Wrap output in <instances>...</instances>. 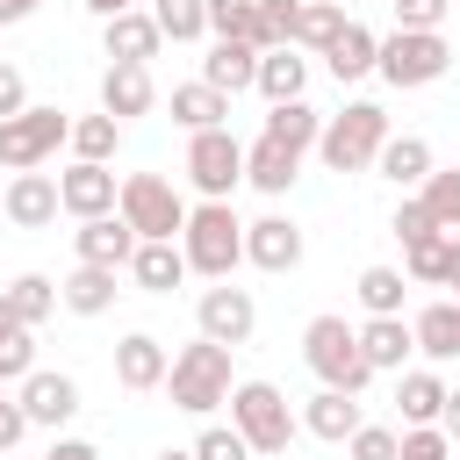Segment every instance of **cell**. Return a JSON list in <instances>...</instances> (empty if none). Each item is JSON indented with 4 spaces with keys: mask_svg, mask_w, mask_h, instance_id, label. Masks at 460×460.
<instances>
[{
    "mask_svg": "<svg viewBox=\"0 0 460 460\" xmlns=\"http://www.w3.org/2000/svg\"><path fill=\"white\" fill-rule=\"evenodd\" d=\"M180 259L201 280H230L244 266V223H237V208L230 201H194L187 230H180Z\"/></svg>",
    "mask_w": 460,
    "mask_h": 460,
    "instance_id": "1",
    "label": "cell"
},
{
    "mask_svg": "<svg viewBox=\"0 0 460 460\" xmlns=\"http://www.w3.org/2000/svg\"><path fill=\"white\" fill-rule=\"evenodd\" d=\"M230 345H208V338H194V345H180L172 352V367H165V395H172V410H187V417H208L216 402H230Z\"/></svg>",
    "mask_w": 460,
    "mask_h": 460,
    "instance_id": "2",
    "label": "cell"
},
{
    "mask_svg": "<svg viewBox=\"0 0 460 460\" xmlns=\"http://www.w3.org/2000/svg\"><path fill=\"white\" fill-rule=\"evenodd\" d=\"M115 216L137 230V244H180V230H187V201L165 172H129L115 194Z\"/></svg>",
    "mask_w": 460,
    "mask_h": 460,
    "instance_id": "3",
    "label": "cell"
},
{
    "mask_svg": "<svg viewBox=\"0 0 460 460\" xmlns=\"http://www.w3.org/2000/svg\"><path fill=\"white\" fill-rule=\"evenodd\" d=\"M388 144V115L374 101H345L338 115H323V137H316V158L331 172H367Z\"/></svg>",
    "mask_w": 460,
    "mask_h": 460,
    "instance_id": "4",
    "label": "cell"
},
{
    "mask_svg": "<svg viewBox=\"0 0 460 460\" xmlns=\"http://www.w3.org/2000/svg\"><path fill=\"white\" fill-rule=\"evenodd\" d=\"M230 431H237L252 453H288L295 431H302V417L288 410V395H280L273 381H237V388H230Z\"/></svg>",
    "mask_w": 460,
    "mask_h": 460,
    "instance_id": "5",
    "label": "cell"
},
{
    "mask_svg": "<svg viewBox=\"0 0 460 460\" xmlns=\"http://www.w3.org/2000/svg\"><path fill=\"white\" fill-rule=\"evenodd\" d=\"M302 359H309V374H316L323 388H338V395H359V388L374 381V367L359 359V338H352L345 316H309V331H302Z\"/></svg>",
    "mask_w": 460,
    "mask_h": 460,
    "instance_id": "6",
    "label": "cell"
},
{
    "mask_svg": "<svg viewBox=\"0 0 460 460\" xmlns=\"http://www.w3.org/2000/svg\"><path fill=\"white\" fill-rule=\"evenodd\" d=\"M446 65H453V50H446V36L431 29H395V36H381L374 43V72L388 79V86H431V79H446Z\"/></svg>",
    "mask_w": 460,
    "mask_h": 460,
    "instance_id": "7",
    "label": "cell"
},
{
    "mask_svg": "<svg viewBox=\"0 0 460 460\" xmlns=\"http://www.w3.org/2000/svg\"><path fill=\"white\" fill-rule=\"evenodd\" d=\"M65 137H72V115H65V108H36V101H29L22 115H7V122H0V165H7V172H36Z\"/></svg>",
    "mask_w": 460,
    "mask_h": 460,
    "instance_id": "8",
    "label": "cell"
},
{
    "mask_svg": "<svg viewBox=\"0 0 460 460\" xmlns=\"http://www.w3.org/2000/svg\"><path fill=\"white\" fill-rule=\"evenodd\" d=\"M187 180H194L201 201H230V194L244 187V144H237L230 129H201V137H187Z\"/></svg>",
    "mask_w": 460,
    "mask_h": 460,
    "instance_id": "9",
    "label": "cell"
},
{
    "mask_svg": "<svg viewBox=\"0 0 460 460\" xmlns=\"http://www.w3.org/2000/svg\"><path fill=\"white\" fill-rule=\"evenodd\" d=\"M194 323H201V338L208 345H252V331H259V302H252V288H230V280H216V288H201V302H194Z\"/></svg>",
    "mask_w": 460,
    "mask_h": 460,
    "instance_id": "10",
    "label": "cell"
},
{
    "mask_svg": "<svg viewBox=\"0 0 460 460\" xmlns=\"http://www.w3.org/2000/svg\"><path fill=\"white\" fill-rule=\"evenodd\" d=\"M115 194H122V180H115L108 165H86V158H72V165L58 172V208H65L72 223L115 216Z\"/></svg>",
    "mask_w": 460,
    "mask_h": 460,
    "instance_id": "11",
    "label": "cell"
},
{
    "mask_svg": "<svg viewBox=\"0 0 460 460\" xmlns=\"http://www.w3.org/2000/svg\"><path fill=\"white\" fill-rule=\"evenodd\" d=\"M14 402H22V417H29V424L58 431V424H72V417H79V381H72V374L36 367V374L22 381V395H14Z\"/></svg>",
    "mask_w": 460,
    "mask_h": 460,
    "instance_id": "12",
    "label": "cell"
},
{
    "mask_svg": "<svg viewBox=\"0 0 460 460\" xmlns=\"http://www.w3.org/2000/svg\"><path fill=\"white\" fill-rule=\"evenodd\" d=\"M0 216H7L14 230H50V223H58V180H50V172H14V180L0 187Z\"/></svg>",
    "mask_w": 460,
    "mask_h": 460,
    "instance_id": "13",
    "label": "cell"
},
{
    "mask_svg": "<svg viewBox=\"0 0 460 460\" xmlns=\"http://www.w3.org/2000/svg\"><path fill=\"white\" fill-rule=\"evenodd\" d=\"M244 259L259 273H295L302 266V230L288 216H259V223H244Z\"/></svg>",
    "mask_w": 460,
    "mask_h": 460,
    "instance_id": "14",
    "label": "cell"
},
{
    "mask_svg": "<svg viewBox=\"0 0 460 460\" xmlns=\"http://www.w3.org/2000/svg\"><path fill=\"white\" fill-rule=\"evenodd\" d=\"M165 367H172V352H165L151 331H129V338L115 345V381H122L129 395H151V388H165Z\"/></svg>",
    "mask_w": 460,
    "mask_h": 460,
    "instance_id": "15",
    "label": "cell"
},
{
    "mask_svg": "<svg viewBox=\"0 0 460 460\" xmlns=\"http://www.w3.org/2000/svg\"><path fill=\"white\" fill-rule=\"evenodd\" d=\"M101 43H108V65H151L165 36H158L151 7H129V14H115V22H101Z\"/></svg>",
    "mask_w": 460,
    "mask_h": 460,
    "instance_id": "16",
    "label": "cell"
},
{
    "mask_svg": "<svg viewBox=\"0 0 460 460\" xmlns=\"http://www.w3.org/2000/svg\"><path fill=\"white\" fill-rule=\"evenodd\" d=\"M72 252H79V266H129V252H137V230L122 223V216H93V223H79L72 230Z\"/></svg>",
    "mask_w": 460,
    "mask_h": 460,
    "instance_id": "17",
    "label": "cell"
},
{
    "mask_svg": "<svg viewBox=\"0 0 460 460\" xmlns=\"http://www.w3.org/2000/svg\"><path fill=\"white\" fill-rule=\"evenodd\" d=\"M158 86H151V65H108L101 72V115L129 122V115H151Z\"/></svg>",
    "mask_w": 460,
    "mask_h": 460,
    "instance_id": "18",
    "label": "cell"
},
{
    "mask_svg": "<svg viewBox=\"0 0 460 460\" xmlns=\"http://www.w3.org/2000/svg\"><path fill=\"white\" fill-rule=\"evenodd\" d=\"M352 338H359V359H367L374 374H402V359L417 352V338H410V323H402V316H367Z\"/></svg>",
    "mask_w": 460,
    "mask_h": 460,
    "instance_id": "19",
    "label": "cell"
},
{
    "mask_svg": "<svg viewBox=\"0 0 460 460\" xmlns=\"http://www.w3.org/2000/svg\"><path fill=\"white\" fill-rule=\"evenodd\" d=\"M115 266H72L65 280H58V309H72V316H101V309H115Z\"/></svg>",
    "mask_w": 460,
    "mask_h": 460,
    "instance_id": "20",
    "label": "cell"
},
{
    "mask_svg": "<svg viewBox=\"0 0 460 460\" xmlns=\"http://www.w3.org/2000/svg\"><path fill=\"white\" fill-rule=\"evenodd\" d=\"M359 424H367V417H359V395L316 388V395L302 402V431H316V438H331V446H345V438H352Z\"/></svg>",
    "mask_w": 460,
    "mask_h": 460,
    "instance_id": "21",
    "label": "cell"
},
{
    "mask_svg": "<svg viewBox=\"0 0 460 460\" xmlns=\"http://www.w3.org/2000/svg\"><path fill=\"white\" fill-rule=\"evenodd\" d=\"M259 93H266V108H280V101H302V86H309V58L288 43V50H259V79H252Z\"/></svg>",
    "mask_w": 460,
    "mask_h": 460,
    "instance_id": "22",
    "label": "cell"
},
{
    "mask_svg": "<svg viewBox=\"0 0 460 460\" xmlns=\"http://www.w3.org/2000/svg\"><path fill=\"white\" fill-rule=\"evenodd\" d=\"M172 122H180L187 137H201V129H230V93L187 79V86H172Z\"/></svg>",
    "mask_w": 460,
    "mask_h": 460,
    "instance_id": "23",
    "label": "cell"
},
{
    "mask_svg": "<svg viewBox=\"0 0 460 460\" xmlns=\"http://www.w3.org/2000/svg\"><path fill=\"white\" fill-rule=\"evenodd\" d=\"M259 137H266V144H280V151H295V158H302V151H309V144H316V137H323V115H316V108H309V101H280V108H266V129H259Z\"/></svg>",
    "mask_w": 460,
    "mask_h": 460,
    "instance_id": "24",
    "label": "cell"
},
{
    "mask_svg": "<svg viewBox=\"0 0 460 460\" xmlns=\"http://www.w3.org/2000/svg\"><path fill=\"white\" fill-rule=\"evenodd\" d=\"M374 172H381V180H395L402 194H417V187L431 180V144H424V137H388V144H381V158H374Z\"/></svg>",
    "mask_w": 460,
    "mask_h": 460,
    "instance_id": "25",
    "label": "cell"
},
{
    "mask_svg": "<svg viewBox=\"0 0 460 460\" xmlns=\"http://www.w3.org/2000/svg\"><path fill=\"white\" fill-rule=\"evenodd\" d=\"M410 338H417V352H431V359H460V309H453V295H446V302H424V309L410 316Z\"/></svg>",
    "mask_w": 460,
    "mask_h": 460,
    "instance_id": "26",
    "label": "cell"
},
{
    "mask_svg": "<svg viewBox=\"0 0 460 460\" xmlns=\"http://www.w3.org/2000/svg\"><path fill=\"white\" fill-rule=\"evenodd\" d=\"M252 79H259V50L252 43H216L201 58V86H216V93H244Z\"/></svg>",
    "mask_w": 460,
    "mask_h": 460,
    "instance_id": "27",
    "label": "cell"
},
{
    "mask_svg": "<svg viewBox=\"0 0 460 460\" xmlns=\"http://www.w3.org/2000/svg\"><path fill=\"white\" fill-rule=\"evenodd\" d=\"M129 280H137L144 295H172V288L187 280L180 244H137V252H129Z\"/></svg>",
    "mask_w": 460,
    "mask_h": 460,
    "instance_id": "28",
    "label": "cell"
},
{
    "mask_svg": "<svg viewBox=\"0 0 460 460\" xmlns=\"http://www.w3.org/2000/svg\"><path fill=\"white\" fill-rule=\"evenodd\" d=\"M374 43H381L374 29H359V22H345V29H338V43L323 50V65H331V79H338V86H352V79H367V72H374Z\"/></svg>",
    "mask_w": 460,
    "mask_h": 460,
    "instance_id": "29",
    "label": "cell"
},
{
    "mask_svg": "<svg viewBox=\"0 0 460 460\" xmlns=\"http://www.w3.org/2000/svg\"><path fill=\"white\" fill-rule=\"evenodd\" d=\"M295 172H302V158H295V151H280V144H266V137H259V144H244V180H252L259 194H288V187H295Z\"/></svg>",
    "mask_w": 460,
    "mask_h": 460,
    "instance_id": "30",
    "label": "cell"
},
{
    "mask_svg": "<svg viewBox=\"0 0 460 460\" xmlns=\"http://www.w3.org/2000/svg\"><path fill=\"white\" fill-rule=\"evenodd\" d=\"M395 410H402V424H438V410H446V381L424 374V367H410L402 388H395Z\"/></svg>",
    "mask_w": 460,
    "mask_h": 460,
    "instance_id": "31",
    "label": "cell"
},
{
    "mask_svg": "<svg viewBox=\"0 0 460 460\" xmlns=\"http://www.w3.org/2000/svg\"><path fill=\"white\" fill-rule=\"evenodd\" d=\"M201 14H208L216 43H252L259 50V0H201Z\"/></svg>",
    "mask_w": 460,
    "mask_h": 460,
    "instance_id": "32",
    "label": "cell"
},
{
    "mask_svg": "<svg viewBox=\"0 0 460 460\" xmlns=\"http://www.w3.org/2000/svg\"><path fill=\"white\" fill-rule=\"evenodd\" d=\"M338 29H345V7L338 0H302V14H295V50H331L338 43Z\"/></svg>",
    "mask_w": 460,
    "mask_h": 460,
    "instance_id": "33",
    "label": "cell"
},
{
    "mask_svg": "<svg viewBox=\"0 0 460 460\" xmlns=\"http://www.w3.org/2000/svg\"><path fill=\"white\" fill-rule=\"evenodd\" d=\"M0 295H7V316H14V323H29V331L58 309V280H50V273H22V280H14V288H0Z\"/></svg>",
    "mask_w": 460,
    "mask_h": 460,
    "instance_id": "34",
    "label": "cell"
},
{
    "mask_svg": "<svg viewBox=\"0 0 460 460\" xmlns=\"http://www.w3.org/2000/svg\"><path fill=\"white\" fill-rule=\"evenodd\" d=\"M65 144H72V158H86V165H108V158H115V144H122V122H115V115H79Z\"/></svg>",
    "mask_w": 460,
    "mask_h": 460,
    "instance_id": "35",
    "label": "cell"
},
{
    "mask_svg": "<svg viewBox=\"0 0 460 460\" xmlns=\"http://www.w3.org/2000/svg\"><path fill=\"white\" fill-rule=\"evenodd\" d=\"M402 288H410V280H402L395 266H367V273H359V309H367V316H402Z\"/></svg>",
    "mask_w": 460,
    "mask_h": 460,
    "instance_id": "36",
    "label": "cell"
},
{
    "mask_svg": "<svg viewBox=\"0 0 460 460\" xmlns=\"http://www.w3.org/2000/svg\"><path fill=\"white\" fill-rule=\"evenodd\" d=\"M424 208L438 216V230H460V165H431V180L417 187Z\"/></svg>",
    "mask_w": 460,
    "mask_h": 460,
    "instance_id": "37",
    "label": "cell"
},
{
    "mask_svg": "<svg viewBox=\"0 0 460 460\" xmlns=\"http://www.w3.org/2000/svg\"><path fill=\"white\" fill-rule=\"evenodd\" d=\"M402 280H417V288H446V230H438L431 244H410V252H402Z\"/></svg>",
    "mask_w": 460,
    "mask_h": 460,
    "instance_id": "38",
    "label": "cell"
},
{
    "mask_svg": "<svg viewBox=\"0 0 460 460\" xmlns=\"http://www.w3.org/2000/svg\"><path fill=\"white\" fill-rule=\"evenodd\" d=\"M295 14H302V0H259V50H288Z\"/></svg>",
    "mask_w": 460,
    "mask_h": 460,
    "instance_id": "39",
    "label": "cell"
},
{
    "mask_svg": "<svg viewBox=\"0 0 460 460\" xmlns=\"http://www.w3.org/2000/svg\"><path fill=\"white\" fill-rule=\"evenodd\" d=\"M29 374H36V331L14 323V331L0 338V388H7V381H29Z\"/></svg>",
    "mask_w": 460,
    "mask_h": 460,
    "instance_id": "40",
    "label": "cell"
},
{
    "mask_svg": "<svg viewBox=\"0 0 460 460\" xmlns=\"http://www.w3.org/2000/svg\"><path fill=\"white\" fill-rule=\"evenodd\" d=\"M388 230H395V237H402V252H410V244H431V237H438V216L424 208V194H402V208H395V223H388Z\"/></svg>",
    "mask_w": 460,
    "mask_h": 460,
    "instance_id": "41",
    "label": "cell"
},
{
    "mask_svg": "<svg viewBox=\"0 0 460 460\" xmlns=\"http://www.w3.org/2000/svg\"><path fill=\"white\" fill-rule=\"evenodd\" d=\"M395 460H453V438L438 424H410V431H395Z\"/></svg>",
    "mask_w": 460,
    "mask_h": 460,
    "instance_id": "42",
    "label": "cell"
},
{
    "mask_svg": "<svg viewBox=\"0 0 460 460\" xmlns=\"http://www.w3.org/2000/svg\"><path fill=\"white\" fill-rule=\"evenodd\" d=\"M187 453H194V460H252V446H244L230 424H208V431H201Z\"/></svg>",
    "mask_w": 460,
    "mask_h": 460,
    "instance_id": "43",
    "label": "cell"
},
{
    "mask_svg": "<svg viewBox=\"0 0 460 460\" xmlns=\"http://www.w3.org/2000/svg\"><path fill=\"white\" fill-rule=\"evenodd\" d=\"M388 7H395V29H424V36L453 14V0H388Z\"/></svg>",
    "mask_w": 460,
    "mask_h": 460,
    "instance_id": "44",
    "label": "cell"
},
{
    "mask_svg": "<svg viewBox=\"0 0 460 460\" xmlns=\"http://www.w3.org/2000/svg\"><path fill=\"white\" fill-rule=\"evenodd\" d=\"M345 453H352V460H395V431H388V424H359V431L345 438Z\"/></svg>",
    "mask_w": 460,
    "mask_h": 460,
    "instance_id": "45",
    "label": "cell"
},
{
    "mask_svg": "<svg viewBox=\"0 0 460 460\" xmlns=\"http://www.w3.org/2000/svg\"><path fill=\"white\" fill-rule=\"evenodd\" d=\"M22 108H29V79H22L14 65H0V122H7V115H22Z\"/></svg>",
    "mask_w": 460,
    "mask_h": 460,
    "instance_id": "46",
    "label": "cell"
},
{
    "mask_svg": "<svg viewBox=\"0 0 460 460\" xmlns=\"http://www.w3.org/2000/svg\"><path fill=\"white\" fill-rule=\"evenodd\" d=\"M22 431H29V417H22V402L0 388V453H14V446H22Z\"/></svg>",
    "mask_w": 460,
    "mask_h": 460,
    "instance_id": "47",
    "label": "cell"
},
{
    "mask_svg": "<svg viewBox=\"0 0 460 460\" xmlns=\"http://www.w3.org/2000/svg\"><path fill=\"white\" fill-rule=\"evenodd\" d=\"M438 431L460 446V388H446V410H438Z\"/></svg>",
    "mask_w": 460,
    "mask_h": 460,
    "instance_id": "48",
    "label": "cell"
},
{
    "mask_svg": "<svg viewBox=\"0 0 460 460\" xmlns=\"http://www.w3.org/2000/svg\"><path fill=\"white\" fill-rule=\"evenodd\" d=\"M43 460H101V453H93V446H86V438H58V446H50V453H43Z\"/></svg>",
    "mask_w": 460,
    "mask_h": 460,
    "instance_id": "49",
    "label": "cell"
},
{
    "mask_svg": "<svg viewBox=\"0 0 460 460\" xmlns=\"http://www.w3.org/2000/svg\"><path fill=\"white\" fill-rule=\"evenodd\" d=\"M43 0H0V29H14V22H29Z\"/></svg>",
    "mask_w": 460,
    "mask_h": 460,
    "instance_id": "50",
    "label": "cell"
},
{
    "mask_svg": "<svg viewBox=\"0 0 460 460\" xmlns=\"http://www.w3.org/2000/svg\"><path fill=\"white\" fill-rule=\"evenodd\" d=\"M79 7H86V14H101V22H115V14H129L137 0H79Z\"/></svg>",
    "mask_w": 460,
    "mask_h": 460,
    "instance_id": "51",
    "label": "cell"
},
{
    "mask_svg": "<svg viewBox=\"0 0 460 460\" xmlns=\"http://www.w3.org/2000/svg\"><path fill=\"white\" fill-rule=\"evenodd\" d=\"M151 460H194V453H187V446H165V453H151Z\"/></svg>",
    "mask_w": 460,
    "mask_h": 460,
    "instance_id": "52",
    "label": "cell"
},
{
    "mask_svg": "<svg viewBox=\"0 0 460 460\" xmlns=\"http://www.w3.org/2000/svg\"><path fill=\"white\" fill-rule=\"evenodd\" d=\"M7 331H14V316H7V295H0V338H7Z\"/></svg>",
    "mask_w": 460,
    "mask_h": 460,
    "instance_id": "53",
    "label": "cell"
},
{
    "mask_svg": "<svg viewBox=\"0 0 460 460\" xmlns=\"http://www.w3.org/2000/svg\"><path fill=\"white\" fill-rule=\"evenodd\" d=\"M453 309H460V280H453Z\"/></svg>",
    "mask_w": 460,
    "mask_h": 460,
    "instance_id": "54",
    "label": "cell"
},
{
    "mask_svg": "<svg viewBox=\"0 0 460 460\" xmlns=\"http://www.w3.org/2000/svg\"><path fill=\"white\" fill-rule=\"evenodd\" d=\"M151 7H165V0H151Z\"/></svg>",
    "mask_w": 460,
    "mask_h": 460,
    "instance_id": "55",
    "label": "cell"
},
{
    "mask_svg": "<svg viewBox=\"0 0 460 460\" xmlns=\"http://www.w3.org/2000/svg\"><path fill=\"white\" fill-rule=\"evenodd\" d=\"M453 460H460V446H453Z\"/></svg>",
    "mask_w": 460,
    "mask_h": 460,
    "instance_id": "56",
    "label": "cell"
},
{
    "mask_svg": "<svg viewBox=\"0 0 460 460\" xmlns=\"http://www.w3.org/2000/svg\"><path fill=\"white\" fill-rule=\"evenodd\" d=\"M338 7H345V0H338Z\"/></svg>",
    "mask_w": 460,
    "mask_h": 460,
    "instance_id": "57",
    "label": "cell"
},
{
    "mask_svg": "<svg viewBox=\"0 0 460 460\" xmlns=\"http://www.w3.org/2000/svg\"><path fill=\"white\" fill-rule=\"evenodd\" d=\"M453 7H460V0H453Z\"/></svg>",
    "mask_w": 460,
    "mask_h": 460,
    "instance_id": "58",
    "label": "cell"
}]
</instances>
